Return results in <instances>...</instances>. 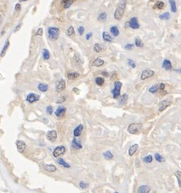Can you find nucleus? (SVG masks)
<instances>
[{"mask_svg": "<svg viewBox=\"0 0 181 193\" xmlns=\"http://www.w3.org/2000/svg\"><path fill=\"white\" fill-rule=\"evenodd\" d=\"M126 6H127V2L126 0H121L118 3V5L116 8V11L114 12V18L117 20V21H119L122 18H123L125 9H126Z\"/></svg>", "mask_w": 181, "mask_h": 193, "instance_id": "obj_1", "label": "nucleus"}, {"mask_svg": "<svg viewBox=\"0 0 181 193\" xmlns=\"http://www.w3.org/2000/svg\"><path fill=\"white\" fill-rule=\"evenodd\" d=\"M60 34V29L56 27H49L47 29L48 38L51 41L56 40Z\"/></svg>", "mask_w": 181, "mask_h": 193, "instance_id": "obj_2", "label": "nucleus"}, {"mask_svg": "<svg viewBox=\"0 0 181 193\" xmlns=\"http://www.w3.org/2000/svg\"><path fill=\"white\" fill-rule=\"evenodd\" d=\"M142 125L140 123H131L128 126V132L131 135H138L141 132Z\"/></svg>", "mask_w": 181, "mask_h": 193, "instance_id": "obj_3", "label": "nucleus"}, {"mask_svg": "<svg viewBox=\"0 0 181 193\" xmlns=\"http://www.w3.org/2000/svg\"><path fill=\"white\" fill-rule=\"evenodd\" d=\"M122 83L120 81H115L114 82V88L112 90V94H113V97L114 99H117L120 96V90L122 88Z\"/></svg>", "mask_w": 181, "mask_h": 193, "instance_id": "obj_4", "label": "nucleus"}, {"mask_svg": "<svg viewBox=\"0 0 181 193\" xmlns=\"http://www.w3.org/2000/svg\"><path fill=\"white\" fill-rule=\"evenodd\" d=\"M66 151V148H65L64 146H58L55 148V150L53 151V156L54 157H59L60 156L63 155L64 153Z\"/></svg>", "mask_w": 181, "mask_h": 193, "instance_id": "obj_5", "label": "nucleus"}, {"mask_svg": "<svg viewBox=\"0 0 181 193\" xmlns=\"http://www.w3.org/2000/svg\"><path fill=\"white\" fill-rule=\"evenodd\" d=\"M65 86H66L65 81L64 79H60L55 83V90H56L57 92H61V91L64 90L65 89Z\"/></svg>", "mask_w": 181, "mask_h": 193, "instance_id": "obj_6", "label": "nucleus"}, {"mask_svg": "<svg viewBox=\"0 0 181 193\" xmlns=\"http://www.w3.org/2000/svg\"><path fill=\"white\" fill-rule=\"evenodd\" d=\"M39 99H40V96H39L38 94H35V93H30L28 94L27 97H26V101L30 104H33V103L38 101Z\"/></svg>", "mask_w": 181, "mask_h": 193, "instance_id": "obj_7", "label": "nucleus"}, {"mask_svg": "<svg viewBox=\"0 0 181 193\" xmlns=\"http://www.w3.org/2000/svg\"><path fill=\"white\" fill-rule=\"evenodd\" d=\"M129 26H130V28L133 29H139L140 27L137 17L134 16V17L131 18V20L129 21Z\"/></svg>", "mask_w": 181, "mask_h": 193, "instance_id": "obj_8", "label": "nucleus"}, {"mask_svg": "<svg viewBox=\"0 0 181 193\" xmlns=\"http://www.w3.org/2000/svg\"><path fill=\"white\" fill-rule=\"evenodd\" d=\"M153 75H154V71L153 69H145L142 72L140 78H141V80H145L147 78L153 76Z\"/></svg>", "mask_w": 181, "mask_h": 193, "instance_id": "obj_9", "label": "nucleus"}, {"mask_svg": "<svg viewBox=\"0 0 181 193\" xmlns=\"http://www.w3.org/2000/svg\"><path fill=\"white\" fill-rule=\"evenodd\" d=\"M57 138V133L55 130H50L47 134V139L51 142L55 141V139Z\"/></svg>", "mask_w": 181, "mask_h": 193, "instance_id": "obj_10", "label": "nucleus"}, {"mask_svg": "<svg viewBox=\"0 0 181 193\" xmlns=\"http://www.w3.org/2000/svg\"><path fill=\"white\" fill-rule=\"evenodd\" d=\"M16 147H17V149H18V152L22 153L23 152L25 151V148H26V145L24 141L22 140H17L16 141Z\"/></svg>", "mask_w": 181, "mask_h": 193, "instance_id": "obj_11", "label": "nucleus"}, {"mask_svg": "<svg viewBox=\"0 0 181 193\" xmlns=\"http://www.w3.org/2000/svg\"><path fill=\"white\" fill-rule=\"evenodd\" d=\"M65 112H66V108H65L64 106H60L56 110H55V115L57 117H63L65 115Z\"/></svg>", "mask_w": 181, "mask_h": 193, "instance_id": "obj_12", "label": "nucleus"}, {"mask_svg": "<svg viewBox=\"0 0 181 193\" xmlns=\"http://www.w3.org/2000/svg\"><path fill=\"white\" fill-rule=\"evenodd\" d=\"M170 104V102L169 100H163V101H161L160 104H159V108H158V111L159 112H162L164 111L167 107Z\"/></svg>", "mask_w": 181, "mask_h": 193, "instance_id": "obj_13", "label": "nucleus"}, {"mask_svg": "<svg viewBox=\"0 0 181 193\" xmlns=\"http://www.w3.org/2000/svg\"><path fill=\"white\" fill-rule=\"evenodd\" d=\"M151 191V187L147 185H141L140 187L138 188V193H149Z\"/></svg>", "mask_w": 181, "mask_h": 193, "instance_id": "obj_14", "label": "nucleus"}, {"mask_svg": "<svg viewBox=\"0 0 181 193\" xmlns=\"http://www.w3.org/2000/svg\"><path fill=\"white\" fill-rule=\"evenodd\" d=\"M162 68L165 70H171L172 69L171 62H170L169 60H164L162 62Z\"/></svg>", "mask_w": 181, "mask_h": 193, "instance_id": "obj_15", "label": "nucleus"}, {"mask_svg": "<svg viewBox=\"0 0 181 193\" xmlns=\"http://www.w3.org/2000/svg\"><path fill=\"white\" fill-rule=\"evenodd\" d=\"M83 126L82 125V124H80V125H78L76 128L74 129V137H78L81 135L82 132H83Z\"/></svg>", "mask_w": 181, "mask_h": 193, "instance_id": "obj_16", "label": "nucleus"}, {"mask_svg": "<svg viewBox=\"0 0 181 193\" xmlns=\"http://www.w3.org/2000/svg\"><path fill=\"white\" fill-rule=\"evenodd\" d=\"M138 148H139V145L138 144H133L130 147L129 150H128V154L129 156H133L135 153L137 152Z\"/></svg>", "mask_w": 181, "mask_h": 193, "instance_id": "obj_17", "label": "nucleus"}, {"mask_svg": "<svg viewBox=\"0 0 181 193\" xmlns=\"http://www.w3.org/2000/svg\"><path fill=\"white\" fill-rule=\"evenodd\" d=\"M72 147L75 149H82L83 148V145L81 144V143L77 140L76 139H74L72 141Z\"/></svg>", "mask_w": 181, "mask_h": 193, "instance_id": "obj_18", "label": "nucleus"}, {"mask_svg": "<svg viewBox=\"0 0 181 193\" xmlns=\"http://www.w3.org/2000/svg\"><path fill=\"white\" fill-rule=\"evenodd\" d=\"M104 61L100 58H97L96 60L92 63V65L95 67H101L102 65H104Z\"/></svg>", "mask_w": 181, "mask_h": 193, "instance_id": "obj_19", "label": "nucleus"}, {"mask_svg": "<svg viewBox=\"0 0 181 193\" xmlns=\"http://www.w3.org/2000/svg\"><path fill=\"white\" fill-rule=\"evenodd\" d=\"M44 169H46L47 171H49V172H55L56 171V166L54 165H44Z\"/></svg>", "mask_w": 181, "mask_h": 193, "instance_id": "obj_20", "label": "nucleus"}, {"mask_svg": "<svg viewBox=\"0 0 181 193\" xmlns=\"http://www.w3.org/2000/svg\"><path fill=\"white\" fill-rule=\"evenodd\" d=\"M110 32H111V34H113V36H114V37H117L120 34L119 29H118V28L115 25L112 26V27L110 28Z\"/></svg>", "mask_w": 181, "mask_h": 193, "instance_id": "obj_21", "label": "nucleus"}, {"mask_svg": "<svg viewBox=\"0 0 181 193\" xmlns=\"http://www.w3.org/2000/svg\"><path fill=\"white\" fill-rule=\"evenodd\" d=\"M102 37H103V39L105 42H113V38H112V37L108 34L107 32L104 31L103 34H102Z\"/></svg>", "mask_w": 181, "mask_h": 193, "instance_id": "obj_22", "label": "nucleus"}, {"mask_svg": "<svg viewBox=\"0 0 181 193\" xmlns=\"http://www.w3.org/2000/svg\"><path fill=\"white\" fill-rule=\"evenodd\" d=\"M80 76V74L78 73H76V72H72V73H68V78L70 80H74L78 78Z\"/></svg>", "mask_w": 181, "mask_h": 193, "instance_id": "obj_23", "label": "nucleus"}, {"mask_svg": "<svg viewBox=\"0 0 181 193\" xmlns=\"http://www.w3.org/2000/svg\"><path fill=\"white\" fill-rule=\"evenodd\" d=\"M38 89L40 91H42V92H46V91L48 90V85L44 84V83H40V84H38Z\"/></svg>", "mask_w": 181, "mask_h": 193, "instance_id": "obj_24", "label": "nucleus"}, {"mask_svg": "<svg viewBox=\"0 0 181 193\" xmlns=\"http://www.w3.org/2000/svg\"><path fill=\"white\" fill-rule=\"evenodd\" d=\"M169 3L170 5V10L171 12L175 13L177 12V8H176V3L175 0H169Z\"/></svg>", "mask_w": 181, "mask_h": 193, "instance_id": "obj_25", "label": "nucleus"}, {"mask_svg": "<svg viewBox=\"0 0 181 193\" xmlns=\"http://www.w3.org/2000/svg\"><path fill=\"white\" fill-rule=\"evenodd\" d=\"M154 8L158 9V10H162L164 8H165V3L162 1H157L155 3V5H154Z\"/></svg>", "mask_w": 181, "mask_h": 193, "instance_id": "obj_26", "label": "nucleus"}, {"mask_svg": "<svg viewBox=\"0 0 181 193\" xmlns=\"http://www.w3.org/2000/svg\"><path fill=\"white\" fill-rule=\"evenodd\" d=\"M128 100V95L127 94H123V95L121 96L120 100H119V104H125L127 103V101Z\"/></svg>", "mask_w": 181, "mask_h": 193, "instance_id": "obj_27", "label": "nucleus"}, {"mask_svg": "<svg viewBox=\"0 0 181 193\" xmlns=\"http://www.w3.org/2000/svg\"><path fill=\"white\" fill-rule=\"evenodd\" d=\"M103 156H104V157L106 159V160H111V159L113 158V153H112L110 151H106V152H104L103 153Z\"/></svg>", "mask_w": 181, "mask_h": 193, "instance_id": "obj_28", "label": "nucleus"}, {"mask_svg": "<svg viewBox=\"0 0 181 193\" xmlns=\"http://www.w3.org/2000/svg\"><path fill=\"white\" fill-rule=\"evenodd\" d=\"M58 163H59V164H60L61 165L63 166V167H65V168H70V165H69L67 162H65V160L62 159V158H59V159H58Z\"/></svg>", "mask_w": 181, "mask_h": 193, "instance_id": "obj_29", "label": "nucleus"}, {"mask_svg": "<svg viewBox=\"0 0 181 193\" xmlns=\"http://www.w3.org/2000/svg\"><path fill=\"white\" fill-rule=\"evenodd\" d=\"M8 47H9V41H7V42L5 43L4 47H3V50H2V51H1V53H0V56H1V57L4 56V55H5V53H6L7 50H8Z\"/></svg>", "mask_w": 181, "mask_h": 193, "instance_id": "obj_30", "label": "nucleus"}, {"mask_svg": "<svg viewBox=\"0 0 181 193\" xmlns=\"http://www.w3.org/2000/svg\"><path fill=\"white\" fill-rule=\"evenodd\" d=\"M107 19V14L106 12H102L101 14H100V16H98V21H101V22H104L106 21Z\"/></svg>", "mask_w": 181, "mask_h": 193, "instance_id": "obj_31", "label": "nucleus"}, {"mask_svg": "<svg viewBox=\"0 0 181 193\" xmlns=\"http://www.w3.org/2000/svg\"><path fill=\"white\" fill-rule=\"evenodd\" d=\"M95 81V83H96L98 86H102V85L104 83V77H97Z\"/></svg>", "mask_w": 181, "mask_h": 193, "instance_id": "obj_32", "label": "nucleus"}, {"mask_svg": "<svg viewBox=\"0 0 181 193\" xmlns=\"http://www.w3.org/2000/svg\"><path fill=\"white\" fill-rule=\"evenodd\" d=\"M159 18L161 20H166V21H168V20L170 18V15L169 12H165V13H163V14L160 15Z\"/></svg>", "mask_w": 181, "mask_h": 193, "instance_id": "obj_33", "label": "nucleus"}, {"mask_svg": "<svg viewBox=\"0 0 181 193\" xmlns=\"http://www.w3.org/2000/svg\"><path fill=\"white\" fill-rule=\"evenodd\" d=\"M135 45H136L137 47H144L143 42L141 41L139 38H136V39H135Z\"/></svg>", "mask_w": 181, "mask_h": 193, "instance_id": "obj_34", "label": "nucleus"}, {"mask_svg": "<svg viewBox=\"0 0 181 193\" xmlns=\"http://www.w3.org/2000/svg\"><path fill=\"white\" fill-rule=\"evenodd\" d=\"M154 157H155L156 161H158V162L162 163V162H164V161H165V159H164V157H163V156H162V155L158 154V153H156V154H155V156H154Z\"/></svg>", "mask_w": 181, "mask_h": 193, "instance_id": "obj_35", "label": "nucleus"}, {"mask_svg": "<svg viewBox=\"0 0 181 193\" xmlns=\"http://www.w3.org/2000/svg\"><path fill=\"white\" fill-rule=\"evenodd\" d=\"M42 56H43L44 60H49V58H50V53H49V51L47 49H44V50L42 51Z\"/></svg>", "mask_w": 181, "mask_h": 193, "instance_id": "obj_36", "label": "nucleus"}, {"mask_svg": "<svg viewBox=\"0 0 181 193\" xmlns=\"http://www.w3.org/2000/svg\"><path fill=\"white\" fill-rule=\"evenodd\" d=\"M157 90H159V89H158V85H154V86H151V87L149 88V91L150 93H156Z\"/></svg>", "mask_w": 181, "mask_h": 193, "instance_id": "obj_37", "label": "nucleus"}, {"mask_svg": "<svg viewBox=\"0 0 181 193\" xmlns=\"http://www.w3.org/2000/svg\"><path fill=\"white\" fill-rule=\"evenodd\" d=\"M143 161L145 162V163H151L153 161V156L151 155H149V156H146L145 157H144Z\"/></svg>", "mask_w": 181, "mask_h": 193, "instance_id": "obj_38", "label": "nucleus"}, {"mask_svg": "<svg viewBox=\"0 0 181 193\" xmlns=\"http://www.w3.org/2000/svg\"><path fill=\"white\" fill-rule=\"evenodd\" d=\"M175 174L176 176L177 179H178V182H179V187H181V172L180 171H176Z\"/></svg>", "mask_w": 181, "mask_h": 193, "instance_id": "obj_39", "label": "nucleus"}, {"mask_svg": "<svg viewBox=\"0 0 181 193\" xmlns=\"http://www.w3.org/2000/svg\"><path fill=\"white\" fill-rule=\"evenodd\" d=\"M101 50H102V47H101V46L99 44V43H95V44L94 45V51H95V52L99 53V52L101 51Z\"/></svg>", "mask_w": 181, "mask_h": 193, "instance_id": "obj_40", "label": "nucleus"}, {"mask_svg": "<svg viewBox=\"0 0 181 193\" xmlns=\"http://www.w3.org/2000/svg\"><path fill=\"white\" fill-rule=\"evenodd\" d=\"M65 100H66V96H61V97H59L56 100H55V103L56 104H62V103H64Z\"/></svg>", "mask_w": 181, "mask_h": 193, "instance_id": "obj_41", "label": "nucleus"}, {"mask_svg": "<svg viewBox=\"0 0 181 193\" xmlns=\"http://www.w3.org/2000/svg\"><path fill=\"white\" fill-rule=\"evenodd\" d=\"M74 34V29L73 26H70V28H69V29L67 30V35L70 36V37H71L72 35Z\"/></svg>", "mask_w": 181, "mask_h": 193, "instance_id": "obj_42", "label": "nucleus"}, {"mask_svg": "<svg viewBox=\"0 0 181 193\" xmlns=\"http://www.w3.org/2000/svg\"><path fill=\"white\" fill-rule=\"evenodd\" d=\"M127 63L131 68H136V63H135V61L133 60H131V59H128Z\"/></svg>", "mask_w": 181, "mask_h": 193, "instance_id": "obj_43", "label": "nucleus"}, {"mask_svg": "<svg viewBox=\"0 0 181 193\" xmlns=\"http://www.w3.org/2000/svg\"><path fill=\"white\" fill-rule=\"evenodd\" d=\"M73 2H74V0H69L68 2L65 3H64V8H65V9L69 8L72 4H73Z\"/></svg>", "mask_w": 181, "mask_h": 193, "instance_id": "obj_44", "label": "nucleus"}, {"mask_svg": "<svg viewBox=\"0 0 181 193\" xmlns=\"http://www.w3.org/2000/svg\"><path fill=\"white\" fill-rule=\"evenodd\" d=\"M79 187L82 188V189H86L88 187V183H87V182H85L83 181H80L79 182Z\"/></svg>", "mask_w": 181, "mask_h": 193, "instance_id": "obj_45", "label": "nucleus"}, {"mask_svg": "<svg viewBox=\"0 0 181 193\" xmlns=\"http://www.w3.org/2000/svg\"><path fill=\"white\" fill-rule=\"evenodd\" d=\"M52 113H53V108H52V106H47V113L48 114V115H51Z\"/></svg>", "mask_w": 181, "mask_h": 193, "instance_id": "obj_46", "label": "nucleus"}, {"mask_svg": "<svg viewBox=\"0 0 181 193\" xmlns=\"http://www.w3.org/2000/svg\"><path fill=\"white\" fill-rule=\"evenodd\" d=\"M78 34H79L80 35H82L84 33V27L83 26H79L78 27Z\"/></svg>", "mask_w": 181, "mask_h": 193, "instance_id": "obj_47", "label": "nucleus"}, {"mask_svg": "<svg viewBox=\"0 0 181 193\" xmlns=\"http://www.w3.org/2000/svg\"><path fill=\"white\" fill-rule=\"evenodd\" d=\"M42 33H43V29H42V28H39L38 29L37 33H36V35L37 36H42Z\"/></svg>", "mask_w": 181, "mask_h": 193, "instance_id": "obj_48", "label": "nucleus"}, {"mask_svg": "<svg viewBox=\"0 0 181 193\" xmlns=\"http://www.w3.org/2000/svg\"><path fill=\"white\" fill-rule=\"evenodd\" d=\"M165 84L164 83H159L158 84V89L160 90H165Z\"/></svg>", "mask_w": 181, "mask_h": 193, "instance_id": "obj_49", "label": "nucleus"}, {"mask_svg": "<svg viewBox=\"0 0 181 193\" xmlns=\"http://www.w3.org/2000/svg\"><path fill=\"white\" fill-rule=\"evenodd\" d=\"M134 45L133 44H127L125 46V49H127V50H131V49L133 48Z\"/></svg>", "mask_w": 181, "mask_h": 193, "instance_id": "obj_50", "label": "nucleus"}, {"mask_svg": "<svg viewBox=\"0 0 181 193\" xmlns=\"http://www.w3.org/2000/svg\"><path fill=\"white\" fill-rule=\"evenodd\" d=\"M21 8V4H19V3H17V4L15 6V10H16V11H20Z\"/></svg>", "mask_w": 181, "mask_h": 193, "instance_id": "obj_51", "label": "nucleus"}, {"mask_svg": "<svg viewBox=\"0 0 181 193\" xmlns=\"http://www.w3.org/2000/svg\"><path fill=\"white\" fill-rule=\"evenodd\" d=\"M92 36V33L91 32H90L89 34H87V36H86V38H87V40H89V39L91 38V37Z\"/></svg>", "mask_w": 181, "mask_h": 193, "instance_id": "obj_52", "label": "nucleus"}, {"mask_svg": "<svg viewBox=\"0 0 181 193\" xmlns=\"http://www.w3.org/2000/svg\"><path fill=\"white\" fill-rule=\"evenodd\" d=\"M21 25H18L17 26H16V28L15 29V32H16V31H18L20 29H21Z\"/></svg>", "mask_w": 181, "mask_h": 193, "instance_id": "obj_53", "label": "nucleus"}, {"mask_svg": "<svg viewBox=\"0 0 181 193\" xmlns=\"http://www.w3.org/2000/svg\"><path fill=\"white\" fill-rule=\"evenodd\" d=\"M129 27H130V26H129V21H127V22L125 23V28L127 29V28H129Z\"/></svg>", "mask_w": 181, "mask_h": 193, "instance_id": "obj_54", "label": "nucleus"}, {"mask_svg": "<svg viewBox=\"0 0 181 193\" xmlns=\"http://www.w3.org/2000/svg\"><path fill=\"white\" fill-rule=\"evenodd\" d=\"M102 74H103L104 75V76H105V77H108V73H106V72H103V73H102Z\"/></svg>", "mask_w": 181, "mask_h": 193, "instance_id": "obj_55", "label": "nucleus"}, {"mask_svg": "<svg viewBox=\"0 0 181 193\" xmlns=\"http://www.w3.org/2000/svg\"><path fill=\"white\" fill-rule=\"evenodd\" d=\"M68 1H69V0H63V1H62V3L64 4L65 3H66V2H68Z\"/></svg>", "mask_w": 181, "mask_h": 193, "instance_id": "obj_56", "label": "nucleus"}, {"mask_svg": "<svg viewBox=\"0 0 181 193\" xmlns=\"http://www.w3.org/2000/svg\"><path fill=\"white\" fill-rule=\"evenodd\" d=\"M1 21H2V16L0 15V23H1Z\"/></svg>", "mask_w": 181, "mask_h": 193, "instance_id": "obj_57", "label": "nucleus"}, {"mask_svg": "<svg viewBox=\"0 0 181 193\" xmlns=\"http://www.w3.org/2000/svg\"><path fill=\"white\" fill-rule=\"evenodd\" d=\"M176 71H178V72H179V73H181V68H180V69H178V70H176Z\"/></svg>", "mask_w": 181, "mask_h": 193, "instance_id": "obj_58", "label": "nucleus"}, {"mask_svg": "<svg viewBox=\"0 0 181 193\" xmlns=\"http://www.w3.org/2000/svg\"><path fill=\"white\" fill-rule=\"evenodd\" d=\"M21 2H24V1H25V0H20Z\"/></svg>", "mask_w": 181, "mask_h": 193, "instance_id": "obj_59", "label": "nucleus"}, {"mask_svg": "<svg viewBox=\"0 0 181 193\" xmlns=\"http://www.w3.org/2000/svg\"><path fill=\"white\" fill-rule=\"evenodd\" d=\"M114 193H119V192H117V191H116V192H114Z\"/></svg>", "mask_w": 181, "mask_h": 193, "instance_id": "obj_60", "label": "nucleus"}]
</instances>
